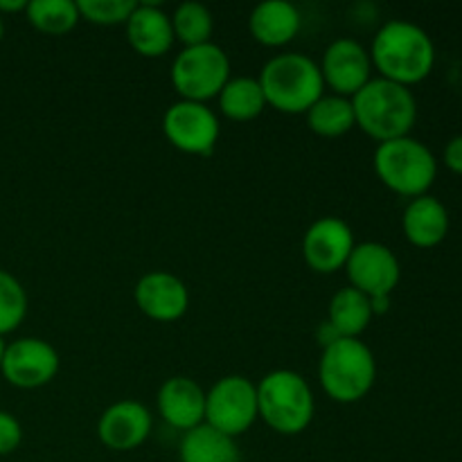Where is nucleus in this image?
I'll list each match as a JSON object with an SVG mask.
<instances>
[{
  "label": "nucleus",
  "mask_w": 462,
  "mask_h": 462,
  "mask_svg": "<svg viewBox=\"0 0 462 462\" xmlns=\"http://www.w3.org/2000/svg\"><path fill=\"white\" fill-rule=\"evenodd\" d=\"M449 210L440 199L424 194V197L411 199L402 217V230L404 237L415 248H436L449 235Z\"/></svg>",
  "instance_id": "obj_18"
},
{
  "label": "nucleus",
  "mask_w": 462,
  "mask_h": 462,
  "mask_svg": "<svg viewBox=\"0 0 462 462\" xmlns=\"http://www.w3.org/2000/svg\"><path fill=\"white\" fill-rule=\"evenodd\" d=\"M79 16L95 25H125L134 9L135 0H79Z\"/></svg>",
  "instance_id": "obj_27"
},
{
  "label": "nucleus",
  "mask_w": 462,
  "mask_h": 462,
  "mask_svg": "<svg viewBox=\"0 0 462 462\" xmlns=\"http://www.w3.org/2000/svg\"><path fill=\"white\" fill-rule=\"evenodd\" d=\"M230 79V59L217 43L183 48L171 63V84L180 99L201 102L219 97Z\"/></svg>",
  "instance_id": "obj_7"
},
{
  "label": "nucleus",
  "mask_w": 462,
  "mask_h": 462,
  "mask_svg": "<svg viewBox=\"0 0 462 462\" xmlns=\"http://www.w3.org/2000/svg\"><path fill=\"white\" fill-rule=\"evenodd\" d=\"M347 280L356 291L373 298H391L402 278V266L395 253L379 242H361L352 248L346 262Z\"/></svg>",
  "instance_id": "obj_10"
},
{
  "label": "nucleus",
  "mask_w": 462,
  "mask_h": 462,
  "mask_svg": "<svg viewBox=\"0 0 462 462\" xmlns=\"http://www.w3.org/2000/svg\"><path fill=\"white\" fill-rule=\"evenodd\" d=\"M442 161H445V165L454 174L462 176V135H456V138H451L447 143L445 152H442Z\"/></svg>",
  "instance_id": "obj_29"
},
{
  "label": "nucleus",
  "mask_w": 462,
  "mask_h": 462,
  "mask_svg": "<svg viewBox=\"0 0 462 462\" xmlns=\"http://www.w3.org/2000/svg\"><path fill=\"white\" fill-rule=\"evenodd\" d=\"M23 429L21 422L7 411H0V456H9L21 447Z\"/></svg>",
  "instance_id": "obj_28"
},
{
  "label": "nucleus",
  "mask_w": 462,
  "mask_h": 462,
  "mask_svg": "<svg viewBox=\"0 0 462 462\" xmlns=\"http://www.w3.org/2000/svg\"><path fill=\"white\" fill-rule=\"evenodd\" d=\"M162 131L179 152L210 156L219 140V117L208 104L179 99L162 116Z\"/></svg>",
  "instance_id": "obj_9"
},
{
  "label": "nucleus",
  "mask_w": 462,
  "mask_h": 462,
  "mask_svg": "<svg viewBox=\"0 0 462 462\" xmlns=\"http://www.w3.org/2000/svg\"><path fill=\"white\" fill-rule=\"evenodd\" d=\"M352 108L356 126L379 144L406 138L418 122V99L413 90L382 77H373L352 97Z\"/></svg>",
  "instance_id": "obj_2"
},
{
  "label": "nucleus",
  "mask_w": 462,
  "mask_h": 462,
  "mask_svg": "<svg viewBox=\"0 0 462 462\" xmlns=\"http://www.w3.org/2000/svg\"><path fill=\"white\" fill-rule=\"evenodd\" d=\"M320 75L334 95L352 99L373 79L370 52L355 39L332 41L323 54Z\"/></svg>",
  "instance_id": "obj_13"
},
{
  "label": "nucleus",
  "mask_w": 462,
  "mask_h": 462,
  "mask_svg": "<svg viewBox=\"0 0 462 462\" xmlns=\"http://www.w3.org/2000/svg\"><path fill=\"white\" fill-rule=\"evenodd\" d=\"M314 393L293 370H273L257 383V418L282 436H298L314 420Z\"/></svg>",
  "instance_id": "obj_5"
},
{
  "label": "nucleus",
  "mask_w": 462,
  "mask_h": 462,
  "mask_svg": "<svg viewBox=\"0 0 462 462\" xmlns=\"http://www.w3.org/2000/svg\"><path fill=\"white\" fill-rule=\"evenodd\" d=\"M305 116L310 129L323 138H341L356 126L352 99L334 93L323 95Z\"/></svg>",
  "instance_id": "obj_23"
},
{
  "label": "nucleus",
  "mask_w": 462,
  "mask_h": 462,
  "mask_svg": "<svg viewBox=\"0 0 462 462\" xmlns=\"http://www.w3.org/2000/svg\"><path fill=\"white\" fill-rule=\"evenodd\" d=\"M158 413L170 427L192 431L206 422V393L194 379L170 377L158 391Z\"/></svg>",
  "instance_id": "obj_16"
},
{
  "label": "nucleus",
  "mask_w": 462,
  "mask_h": 462,
  "mask_svg": "<svg viewBox=\"0 0 462 462\" xmlns=\"http://www.w3.org/2000/svg\"><path fill=\"white\" fill-rule=\"evenodd\" d=\"M266 106L287 116L307 113L325 95L320 66L300 52L278 54L269 59L257 77Z\"/></svg>",
  "instance_id": "obj_3"
},
{
  "label": "nucleus",
  "mask_w": 462,
  "mask_h": 462,
  "mask_svg": "<svg viewBox=\"0 0 462 462\" xmlns=\"http://www.w3.org/2000/svg\"><path fill=\"white\" fill-rule=\"evenodd\" d=\"M25 16L30 25L50 36L68 34L81 21L79 7L72 0H32L27 3Z\"/></svg>",
  "instance_id": "obj_24"
},
{
  "label": "nucleus",
  "mask_w": 462,
  "mask_h": 462,
  "mask_svg": "<svg viewBox=\"0 0 462 462\" xmlns=\"http://www.w3.org/2000/svg\"><path fill=\"white\" fill-rule=\"evenodd\" d=\"M5 350H7V343H5V338L0 337V365H3V359H5Z\"/></svg>",
  "instance_id": "obj_31"
},
{
  "label": "nucleus",
  "mask_w": 462,
  "mask_h": 462,
  "mask_svg": "<svg viewBox=\"0 0 462 462\" xmlns=\"http://www.w3.org/2000/svg\"><path fill=\"white\" fill-rule=\"evenodd\" d=\"M302 18L296 5L287 0H266L253 9L248 18V30L257 43L266 48H282L296 39L300 32Z\"/></svg>",
  "instance_id": "obj_19"
},
{
  "label": "nucleus",
  "mask_w": 462,
  "mask_h": 462,
  "mask_svg": "<svg viewBox=\"0 0 462 462\" xmlns=\"http://www.w3.org/2000/svg\"><path fill=\"white\" fill-rule=\"evenodd\" d=\"M319 377L329 400L355 404L373 391L377 382V361L361 338H337L323 347Z\"/></svg>",
  "instance_id": "obj_4"
},
{
  "label": "nucleus",
  "mask_w": 462,
  "mask_h": 462,
  "mask_svg": "<svg viewBox=\"0 0 462 462\" xmlns=\"http://www.w3.org/2000/svg\"><path fill=\"white\" fill-rule=\"evenodd\" d=\"M180 462H242L235 438L208 427L206 422L183 433L179 447Z\"/></svg>",
  "instance_id": "obj_21"
},
{
  "label": "nucleus",
  "mask_w": 462,
  "mask_h": 462,
  "mask_svg": "<svg viewBox=\"0 0 462 462\" xmlns=\"http://www.w3.org/2000/svg\"><path fill=\"white\" fill-rule=\"evenodd\" d=\"M27 293L12 273L0 269V337L14 332L25 320Z\"/></svg>",
  "instance_id": "obj_26"
},
{
  "label": "nucleus",
  "mask_w": 462,
  "mask_h": 462,
  "mask_svg": "<svg viewBox=\"0 0 462 462\" xmlns=\"http://www.w3.org/2000/svg\"><path fill=\"white\" fill-rule=\"evenodd\" d=\"M370 61L382 79L411 88L427 79L436 66V45L420 25L388 21L374 34Z\"/></svg>",
  "instance_id": "obj_1"
},
{
  "label": "nucleus",
  "mask_w": 462,
  "mask_h": 462,
  "mask_svg": "<svg viewBox=\"0 0 462 462\" xmlns=\"http://www.w3.org/2000/svg\"><path fill=\"white\" fill-rule=\"evenodd\" d=\"M138 310L158 323H174L188 311L189 291L180 278L170 271H149L134 289Z\"/></svg>",
  "instance_id": "obj_14"
},
{
  "label": "nucleus",
  "mask_w": 462,
  "mask_h": 462,
  "mask_svg": "<svg viewBox=\"0 0 462 462\" xmlns=\"http://www.w3.org/2000/svg\"><path fill=\"white\" fill-rule=\"evenodd\" d=\"M3 36H5V21L3 16H0V41H3Z\"/></svg>",
  "instance_id": "obj_32"
},
{
  "label": "nucleus",
  "mask_w": 462,
  "mask_h": 462,
  "mask_svg": "<svg viewBox=\"0 0 462 462\" xmlns=\"http://www.w3.org/2000/svg\"><path fill=\"white\" fill-rule=\"evenodd\" d=\"M171 30H174V39L180 41L185 48L192 45L210 43L212 30H215V18H212L210 9L201 3H183L176 7L171 14Z\"/></svg>",
  "instance_id": "obj_25"
},
{
  "label": "nucleus",
  "mask_w": 462,
  "mask_h": 462,
  "mask_svg": "<svg viewBox=\"0 0 462 462\" xmlns=\"http://www.w3.org/2000/svg\"><path fill=\"white\" fill-rule=\"evenodd\" d=\"M152 427L153 420L147 406L134 400H122L102 413L97 438L111 451H134L147 440Z\"/></svg>",
  "instance_id": "obj_15"
},
{
  "label": "nucleus",
  "mask_w": 462,
  "mask_h": 462,
  "mask_svg": "<svg viewBox=\"0 0 462 462\" xmlns=\"http://www.w3.org/2000/svg\"><path fill=\"white\" fill-rule=\"evenodd\" d=\"M125 27L131 48L147 59L167 54L176 41L170 14L162 12L156 3H138Z\"/></svg>",
  "instance_id": "obj_17"
},
{
  "label": "nucleus",
  "mask_w": 462,
  "mask_h": 462,
  "mask_svg": "<svg viewBox=\"0 0 462 462\" xmlns=\"http://www.w3.org/2000/svg\"><path fill=\"white\" fill-rule=\"evenodd\" d=\"M257 420V386L242 374L221 377L206 393V424L237 438Z\"/></svg>",
  "instance_id": "obj_8"
},
{
  "label": "nucleus",
  "mask_w": 462,
  "mask_h": 462,
  "mask_svg": "<svg viewBox=\"0 0 462 462\" xmlns=\"http://www.w3.org/2000/svg\"><path fill=\"white\" fill-rule=\"evenodd\" d=\"M217 99H219L221 113L235 122L255 120L266 108L260 81L253 79V77H230Z\"/></svg>",
  "instance_id": "obj_22"
},
{
  "label": "nucleus",
  "mask_w": 462,
  "mask_h": 462,
  "mask_svg": "<svg viewBox=\"0 0 462 462\" xmlns=\"http://www.w3.org/2000/svg\"><path fill=\"white\" fill-rule=\"evenodd\" d=\"M59 355L43 338H18L5 350L0 373L16 388H41L52 382L59 373Z\"/></svg>",
  "instance_id": "obj_11"
},
{
  "label": "nucleus",
  "mask_w": 462,
  "mask_h": 462,
  "mask_svg": "<svg viewBox=\"0 0 462 462\" xmlns=\"http://www.w3.org/2000/svg\"><path fill=\"white\" fill-rule=\"evenodd\" d=\"M27 0H0V12H25Z\"/></svg>",
  "instance_id": "obj_30"
},
{
  "label": "nucleus",
  "mask_w": 462,
  "mask_h": 462,
  "mask_svg": "<svg viewBox=\"0 0 462 462\" xmlns=\"http://www.w3.org/2000/svg\"><path fill=\"white\" fill-rule=\"evenodd\" d=\"M373 305L365 293L355 287L338 289L329 300L328 325L338 338H359L373 323Z\"/></svg>",
  "instance_id": "obj_20"
},
{
  "label": "nucleus",
  "mask_w": 462,
  "mask_h": 462,
  "mask_svg": "<svg viewBox=\"0 0 462 462\" xmlns=\"http://www.w3.org/2000/svg\"><path fill=\"white\" fill-rule=\"evenodd\" d=\"M352 228L338 217H323L307 228L302 237V257L316 273H337L346 269V262L355 248Z\"/></svg>",
  "instance_id": "obj_12"
},
{
  "label": "nucleus",
  "mask_w": 462,
  "mask_h": 462,
  "mask_svg": "<svg viewBox=\"0 0 462 462\" xmlns=\"http://www.w3.org/2000/svg\"><path fill=\"white\" fill-rule=\"evenodd\" d=\"M373 162L379 180L400 197H424L438 179V161L433 152L411 135L379 144Z\"/></svg>",
  "instance_id": "obj_6"
}]
</instances>
